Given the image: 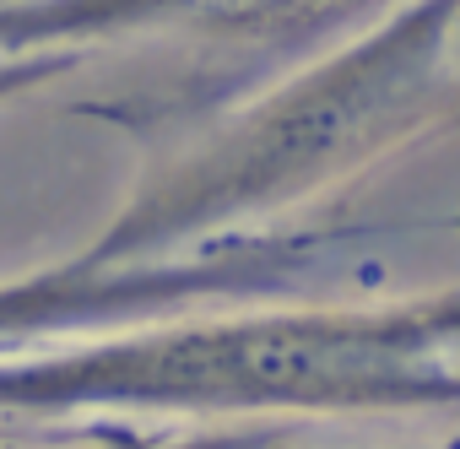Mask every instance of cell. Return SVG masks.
Segmentation results:
<instances>
[{"label":"cell","mask_w":460,"mask_h":449,"mask_svg":"<svg viewBox=\"0 0 460 449\" xmlns=\"http://www.w3.org/2000/svg\"><path fill=\"white\" fill-rule=\"evenodd\" d=\"M358 0H12L0 6V44L39 33H93L125 22H173V28H298L325 22Z\"/></svg>","instance_id":"6da1fadb"}]
</instances>
